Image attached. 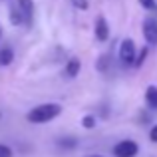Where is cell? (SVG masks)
I'll list each match as a JSON object with an SVG mask.
<instances>
[{"mask_svg":"<svg viewBox=\"0 0 157 157\" xmlns=\"http://www.w3.org/2000/svg\"><path fill=\"white\" fill-rule=\"evenodd\" d=\"M62 113V105L60 104H42V105H36L32 107V111H28V121L30 123H46L52 121L54 117Z\"/></svg>","mask_w":157,"mask_h":157,"instance_id":"1","label":"cell"},{"mask_svg":"<svg viewBox=\"0 0 157 157\" xmlns=\"http://www.w3.org/2000/svg\"><path fill=\"white\" fill-rule=\"evenodd\" d=\"M139 153V145L131 139H123V141L115 143L113 147V155L115 157H135Z\"/></svg>","mask_w":157,"mask_h":157,"instance_id":"2","label":"cell"},{"mask_svg":"<svg viewBox=\"0 0 157 157\" xmlns=\"http://www.w3.org/2000/svg\"><path fill=\"white\" fill-rule=\"evenodd\" d=\"M119 60L123 64H135V44L133 40L125 38L119 46Z\"/></svg>","mask_w":157,"mask_h":157,"instance_id":"3","label":"cell"},{"mask_svg":"<svg viewBox=\"0 0 157 157\" xmlns=\"http://www.w3.org/2000/svg\"><path fill=\"white\" fill-rule=\"evenodd\" d=\"M143 36H145V42L147 44H157V20L153 18H147L143 22Z\"/></svg>","mask_w":157,"mask_h":157,"instance_id":"4","label":"cell"},{"mask_svg":"<svg viewBox=\"0 0 157 157\" xmlns=\"http://www.w3.org/2000/svg\"><path fill=\"white\" fill-rule=\"evenodd\" d=\"M96 38L100 42H105L109 38V26H107V20L104 16H98V20H96Z\"/></svg>","mask_w":157,"mask_h":157,"instance_id":"5","label":"cell"},{"mask_svg":"<svg viewBox=\"0 0 157 157\" xmlns=\"http://www.w3.org/2000/svg\"><path fill=\"white\" fill-rule=\"evenodd\" d=\"M18 6L20 10H22L24 18H26V24L32 20V12H34V2L32 0H18Z\"/></svg>","mask_w":157,"mask_h":157,"instance_id":"6","label":"cell"},{"mask_svg":"<svg viewBox=\"0 0 157 157\" xmlns=\"http://www.w3.org/2000/svg\"><path fill=\"white\" fill-rule=\"evenodd\" d=\"M80 68H82V64H80V60H78V58H72V60L68 62V64H66V76L68 78H76L78 74H80Z\"/></svg>","mask_w":157,"mask_h":157,"instance_id":"7","label":"cell"},{"mask_svg":"<svg viewBox=\"0 0 157 157\" xmlns=\"http://www.w3.org/2000/svg\"><path fill=\"white\" fill-rule=\"evenodd\" d=\"M10 22L14 24V26L26 24V18H24V14H22V10H20V6H12V8H10Z\"/></svg>","mask_w":157,"mask_h":157,"instance_id":"8","label":"cell"},{"mask_svg":"<svg viewBox=\"0 0 157 157\" xmlns=\"http://www.w3.org/2000/svg\"><path fill=\"white\" fill-rule=\"evenodd\" d=\"M145 104L151 107V109H157V88L155 86H149L145 92Z\"/></svg>","mask_w":157,"mask_h":157,"instance_id":"9","label":"cell"},{"mask_svg":"<svg viewBox=\"0 0 157 157\" xmlns=\"http://www.w3.org/2000/svg\"><path fill=\"white\" fill-rule=\"evenodd\" d=\"M12 60H14V52H12V48H2V50H0V66L12 64Z\"/></svg>","mask_w":157,"mask_h":157,"instance_id":"10","label":"cell"},{"mask_svg":"<svg viewBox=\"0 0 157 157\" xmlns=\"http://www.w3.org/2000/svg\"><path fill=\"white\" fill-rule=\"evenodd\" d=\"M96 115H86L84 119H82V125L86 127V129H92V127H96Z\"/></svg>","mask_w":157,"mask_h":157,"instance_id":"11","label":"cell"},{"mask_svg":"<svg viewBox=\"0 0 157 157\" xmlns=\"http://www.w3.org/2000/svg\"><path fill=\"white\" fill-rule=\"evenodd\" d=\"M12 155H14V151L8 145H2V143H0V157H12Z\"/></svg>","mask_w":157,"mask_h":157,"instance_id":"12","label":"cell"},{"mask_svg":"<svg viewBox=\"0 0 157 157\" xmlns=\"http://www.w3.org/2000/svg\"><path fill=\"white\" fill-rule=\"evenodd\" d=\"M145 58H147V50H141V52H139V56L135 58V66H141L143 62H145Z\"/></svg>","mask_w":157,"mask_h":157,"instance_id":"13","label":"cell"},{"mask_svg":"<svg viewBox=\"0 0 157 157\" xmlns=\"http://www.w3.org/2000/svg\"><path fill=\"white\" fill-rule=\"evenodd\" d=\"M139 4L143 8H147V10H153L155 8V0H139Z\"/></svg>","mask_w":157,"mask_h":157,"instance_id":"14","label":"cell"},{"mask_svg":"<svg viewBox=\"0 0 157 157\" xmlns=\"http://www.w3.org/2000/svg\"><path fill=\"white\" fill-rule=\"evenodd\" d=\"M72 2H74V6H76V8H82V10L88 8V0H72Z\"/></svg>","mask_w":157,"mask_h":157,"instance_id":"15","label":"cell"},{"mask_svg":"<svg viewBox=\"0 0 157 157\" xmlns=\"http://www.w3.org/2000/svg\"><path fill=\"white\" fill-rule=\"evenodd\" d=\"M149 139H151L153 143H157V125L151 127V131H149Z\"/></svg>","mask_w":157,"mask_h":157,"instance_id":"16","label":"cell"},{"mask_svg":"<svg viewBox=\"0 0 157 157\" xmlns=\"http://www.w3.org/2000/svg\"><path fill=\"white\" fill-rule=\"evenodd\" d=\"M88 157H101V155H88Z\"/></svg>","mask_w":157,"mask_h":157,"instance_id":"17","label":"cell"},{"mask_svg":"<svg viewBox=\"0 0 157 157\" xmlns=\"http://www.w3.org/2000/svg\"><path fill=\"white\" fill-rule=\"evenodd\" d=\"M0 36H2V26H0Z\"/></svg>","mask_w":157,"mask_h":157,"instance_id":"18","label":"cell"}]
</instances>
